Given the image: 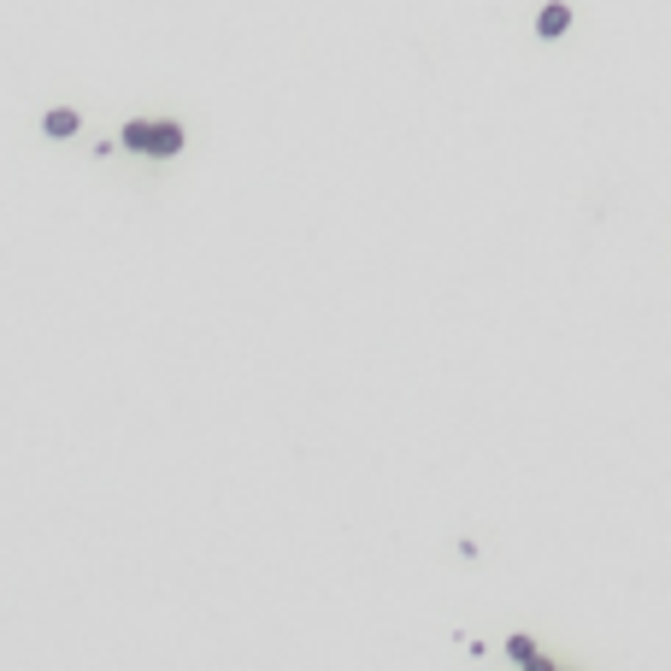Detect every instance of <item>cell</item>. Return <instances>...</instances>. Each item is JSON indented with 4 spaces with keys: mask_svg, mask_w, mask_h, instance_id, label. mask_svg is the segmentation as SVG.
<instances>
[{
    "mask_svg": "<svg viewBox=\"0 0 671 671\" xmlns=\"http://www.w3.org/2000/svg\"><path fill=\"white\" fill-rule=\"evenodd\" d=\"M124 142H130V148H142V153H160V160H165V153L183 148V124H130Z\"/></svg>",
    "mask_w": 671,
    "mask_h": 671,
    "instance_id": "cell-1",
    "label": "cell"
},
{
    "mask_svg": "<svg viewBox=\"0 0 671 671\" xmlns=\"http://www.w3.org/2000/svg\"><path fill=\"white\" fill-rule=\"evenodd\" d=\"M77 124H83V118H77V112H65V106H53L48 118H41V130H48L53 142H65V136H77Z\"/></svg>",
    "mask_w": 671,
    "mask_h": 671,
    "instance_id": "cell-2",
    "label": "cell"
},
{
    "mask_svg": "<svg viewBox=\"0 0 671 671\" xmlns=\"http://www.w3.org/2000/svg\"><path fill=\"white\" fill-rule=\"evenodd\" d=\"M565 24H572L565 6H547V13H542V36H565Z\"/></svg>",
    "mask_w": 671,
    "mask_h": 671,
    "instance_id": "cell-3",
    "label": "cell"
},
{
    "mask_svg": "<svg viewBox=\"0 0 671 671\" xmlns=\"http://www.w3.org/2000/svg\"><path fill=\"white\" fill-rule=\"evenodd\" d=\"M512 659H519V666H536V671H542V666H547V659H542V654H536V648H530V642H524V636H512Z\"/></svg>",
    "mask_w": 671,
    "mask_h": 671,
    "instance_id": "cell-4",
    "label": "cell"
}]
</instances>
